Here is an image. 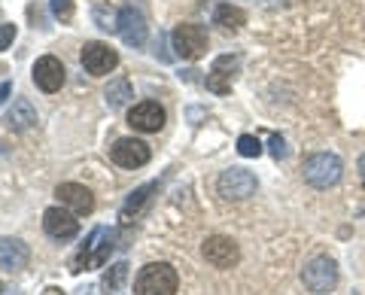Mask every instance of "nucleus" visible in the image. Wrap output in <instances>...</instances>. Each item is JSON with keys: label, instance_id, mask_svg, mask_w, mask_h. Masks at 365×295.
Masks as SVG:
<instances>
[{"label": "nucleus", "instance_id": "1", "mask_svg": "<svg viewBox=\"0 0 365 295\" xmlns=\"http://www.w3.org/2000/svg\"><path fill=\"white\" fill-rule=\"evenodd\" d=\"M113 247H116V232L104 229V225H98V229L86 237V244L79 247V256L73 259V271L79 274V271L104 268L110 253H113Z\"/></svg>", "mask_w": 365, "mask_h": 295}, {"label": "nucleus", "instance_id": "2", "mask_svg": "<svg viewBox=\"0 0 365 295\" xmlns=\"http://www.w3.org/2000/svg\"><path fill=\"white\" fill-rule=\"evenodd\" d=\"M177 286H180V277H177V268L170 262H150L134 277L137 295H174Z\"/></svg>", "mask_w": 365, "mask_h": 295}, {"label": "nucleus", "instance_id": "3", "mask_svg": "<svg viewBox=\"0 0 365 295\" xmlns=\"http://www.w3.org/2000/svg\"><path fill=\"white\" fill-rule=\"evenodd\" d=\"M341 174H344V165H341V158L332 155V152H317L304 162V180L311 183L314 189H329L335 186Z\"/></svg>", "mask_w": 365, "mask_h": 295}, {"label": "nucleus", "instance_id": "4", "mask_svg": "<svg viewBox=\"0 0 365 295\" xmlns=\"http://www.w3.org/2000/svg\"><path fill=\"white\" fill-rule=\"evenodd\" d=\"M170 40H174L177 58H182V61H198L201 55L207 52V31L201 25H192V21L177 25L174 33H170Z\"/></svg>", "mask_w": 365, "mask_h": 295}, {"label": "nucleus", "instance_id": "5", "mask_svg": "<svg viewBox=\"0 0 365 295\" xmlns=\"http://www.w3.org/2000/svg\"><path fill=\"white\" fill-rule=\"evenodd\" d=\"M302 280L311 292L326 295V292H332L335 283H338V265L329 256H317L314 262L302 271Z\"/></svg>", "mask_w": 365, "mask_h": 295}, {"label": "nucleus", "instance_id": "6", "mask_svg": "<svg viewBox=\"0 0 365 295\" xmlns=\"http://www.w3.org/2000/svg\"><path fill=\"white\" fill-rule=\"evenodd\" d=\"M216 189H220V195L225 201H244L256 192V177L250 174L247 167H228V171L220 174Z\"/></svg>", "mask_w": 365, "mask_h": 295}, {"label": "nucleus", "instance_id": "7", "mask_svg": "<svg viewBox=\"0 0 365 295\" xmlns=\"http://www.w3.org/2000/svg\"><path fill=\"white\" fill-rule=\"evenodd\" d=\"M79 61H83V67L91 73V76H107L110 71H116L119 64V55L116 49H110L107 43H86L83 52H79Z\"/></svg>", "mask_w": 365, "mask_h": 295}, {"label": "nucleus", "instance_id": "8", "mask_svg": "<svg viewBox=\"0 0 365 295\" xmlns=\"http://www.w3.org/2000/svg\"><path fill=\"white\" fill-rule=\"evenodd\" d=\"M201 253L213 268H232V265L241 262V249H237V244L232 241V237H225V234L207 237L204 247H201Z\"/></svg>", "mask_w": 365, "mask_h": 295}, {"label": "nucleus", "instance_id": "9", "mask_svg": "<svg viewBox=\"0 0 365 295\" xmlns=\"http://www.w3.org/2000/svg\"><path fill=\"white\" fill-rule=\"evenodd\" d=\"M43 229L49 237L64 244V241H73V237L79 234V219L64 207H49L43 213Z\"/></svg>", "mask_w": 365, "mask_h": 295}, {"label": "nucleus", "instance_id": "10", "mask_svg": "<svg viewBox=\"0 0 365 295\" xmlns=\"http://www.w3.org/2000/svg\"><path fill=\"white\" fill-rule=\"evenodd\" d=\"M110 158L119 167H143L150 162V146L137 138H119L110 146Z\"/></svg>", "mask_w": 365, "mask_h": 295}, {"label": "nucleus", "instance_id": "11", "mask_svg": "<svg viewBox=\"0 0 365 295\" xmlns=\"http://www.w3.org/2000/svg\"><path fill=\"white\" fill-rule=\"evenodd\" d=\"M237 67H241V58H237V55H220V58L213 61L210 73H207V88L213 95H228L232 92Z\"/></svg>", "mask_w": 365, "mask_h": 295}, {"label": "nucleus", "instance_id": "12", "mask_svg": "<svg viewBox=\"0 0 365 295\" xmlns=\"http://www.w3.org/2000/svg\"><path fill=\"white\" fill-rule=\"evenodd\" d=\"M128 125H131L134 131H140V134L162 131L165 128V110H162V104H155V100H143V104L131 107Z\"/></svg>", "mask_w": 365, "mask_h": 295}, {"label": "nucleus", "instance_id": "13", "mask_svg": "<svg viewBox=\"0 0 365 295\" xmlns=\"http://www.w3.org/2000/svg\"><path fill=\"white\" fill-rule=\"evenodd\" d=\"M116 31L119 37L128 43V46H143L146 43V19L140 9L134 6H122L119 16H116Z\"/></svg>", "mask_w": 365, "mask_h": 295}, {"label": "nucleus", "instance_id": "14", "mask_svg": "<svg viewBox=\"0 0 365 295\" xmlns=\"http://www.w3.org/2000/svg\"><path fill=\"white\" fill-rule=\"evenodd\" d=\"M34 83H37V88H43L46 95L58 92L64 86V64L55 58V55H43V58H37V64H34Z\"/></svg>", "mask_w": 365, "mask_h": 295}, {"label": "nucleus", "instance_id": "15", "mask_svg": "<svg viewBox=\"0 0 365 295\" xmlns=\"http://www.w3.org/2000/svg\"><path fill=\"white\" fill-rule=\"evenodd\" d=\"M31 262V249L19 237H0V268L4 271H21Z\"/></svg>", "mask_w": 365, "mask_h": 295}, {"label": "nucleus", "instance_id": "16", "mask_svg": "<svg viewBox=\"0 0 365 295\" xmlns=\"http://www.w3.org/2000/svg\"><path fill=\"white\" fill-rule=\"evenodd\" d=\"M55 195H58L61 204H67L73 213H88L95 210V195L86 189V186H79V183H61L58 189H55Z\"/></svg>", "mask_w": 365, "mask_h": 295}, {"label": "nucleus", "instance_id": "17", "mask_svg": "<svg viewBox=\"0 0 365 295\" xmlns=\"http://www.w3.org/2000/svg\"><path fill=\"white\" fill-rule=\"evenodd\" d=\"M4 125L9 131H28L37 125V110L31 107V100L19 98V100H13V107H9V113L4 116Z\"/></svg>", "mask_w": 365, "mask_h": 295}, {"label": "nucleus", "instance_id": "18", "mask_svg": "<svg viewBox=\"0 0 365 295\" xmlns=\"http://www.w3.org/2000/svg\"><path fill=\"white\" fill-rule=\"evenodd\" d=\"M158 189V183H146V186H140V189H134L131 195H128V201L122 204V213H119V219H122V225H128L137 213H140V207L146 201H150V192H155Z\"/></svg>", "mask_w": 365, "mask_h": 295}, {"label": "nucleus", "instance_id": "19", "mask_svg": "<svg viewBox=\"0 0 365 295\" xmlns=\"http://www.w3.org/2000/svg\"><path fill=\"white\" fill-rule=\"evenodd\" d=\"M244 21H247V13L241 6L220 4L213 9V25H220L222 31H237V28H244Z\"/></svg>", "mask_w": 365, "mask_h": 295}, {"label": "nucleus", "instance_id": "20", "mask_svg": "<svg viewBox=\"0 0 365 295\" xmlns=\"http://www.w3.org/2000/svg\"><path fill=\"white\" fill-rule=\"evenodd\" d=\"M125 280H128V262H116V265H110L104 280H101V286L107 292H119L125 286Z\"/></svg>", "mask_w": 365, "mask_h": 295}, {"label": "nucleus", "instance_id": "21", "mask_svg": "<svg viewBox=\"0 0 365 295\" xmlns=\"http://www.w3.org/2000/svg\"><path fill=\"white\" fill-rule=\"evenodd\" d=\"M128 98H131V86L125 83V79H116V83L107 88V104L110 107H122Z\"/></svg>", "mask_w": 365, "mask_h": 295}, {"label": "nucleus", "instance_id": "22", "mask_svg": "<svg viewBox=\"0 0 365 295\" xmlns=\"http://www.w3.org/2000/svg\"><path fill=\"white\" fill-rule=\"evenodd\" d=\"M237 152H241L244 158H259L262 155L259 138H253V134H244V138H237Z\"/></svg>", "mask_w": 365, "mask_h": 295}, {"label": "nucleus", "instance_id": "23", "mask_svg": "<svg viewBox=\"0 0 365 295\" xmlns=\"http://www.w3.org/2000/svg\"><path fill=\"white\" fill-rule=\"evenodd\" d=\"M49 9H52V16L61 19V21H71L73 19V0H52Z\"/></svg>", "mask_w": 365, "mask_h": 295}, {"label": "nucleus", "instance_id": "24", "mask_svg": "<svg viewBox=\"0 0 365 295\" xmlns=\"http://www.w3.org/2000/svg\"><path fill=\"white\" fill-rule=\"evenodd\" d=\"M13 40H16V25H0V52L13 46Z\"/></svg>", "mask_w": 365, "mask_h": 295}, {"label": "nucleus", "instance_id": "25", "mask_svg": "<svg viewBox=\"0 0 365 295\" xmlns=\"http://www.w3.org/2000/svg\"><path fill=\"white\" fill-rule=\"evenodd\" d=\"M271 155L274 158H287V143H283L280 134H274L271 138Z\"/></svg>", "mask_w": 365, "mask_h": 295}, {"label": "nucleus", "instance_id": "26", "mask_svg": "<svg viewBox=\"0 0 365 295\" xmlns=\"http://www.w3.org/2000/svg\"><path fill=\"white\" fill-rule=\"evenodd\" d=\"M9 95H13V83H4V86H0V107L6 104V98H9Z\"/></svg>", "mask_w": 365, "mask_h": 295}, {"label": "nucleus", "instance_id": "27", "mask_svg": "<svg viewBox=\"0 0 365 295\" xmlns=\"http://www.w3.org/2000/svg\"><path fill=\"white\" fill-rule=\"evenodd\" d=\"M359 180H362V186H365V155L359 158Z\"/></svg>", "mask_w": 365, "mask_h": 295}]
</instances>
